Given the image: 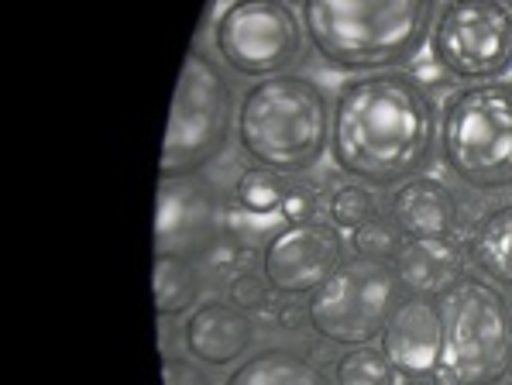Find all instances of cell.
<instances>
[{"label":"cell","instance_id":"4","mask_svg":"<svg viewBox=\"0 0 512 385\" xmlns=\"http://www.w3.org/2000/svg\"><path fill=\"white\" fill-rule=\"evenodd\" d=\"M440 155L468 190L512 186V83H468L440 110Z\"/></svg>","mask_w":512,"mask_h":385},{"label":"cell","instance_id":"24","mask_svg":"<svg viewBox=\"0 0 512 385\" xmlns=\"http://www.w3.org/2000/svg\"><path fill=\"white\" fill-rule=\"evenodd\" d=\"M162 385H214L210 375L189 358H162Z\"/></svg>","mask_w":512,"mask_h":385},{"label":"cell","instance_id":"26","mask_svg":"<svg viewBox=\"0 0 512 385\" xmlns=\"http://www.w3.org/2000/svg\"><path fill=\"white\" fill-rule=\"evenodd\" d=\"M275 324L282 330H303V324H310V317H306V310L299 303H282L275 310Z\"/></svg>","mask_w":512,"mask_h":385},{"label":"cell","instance_id":"31","mask_svg":"<svg viewBox=\"0 0 512 385\" xmlns=\"http://www.w3.org/2000/svg\"><path fill=\"white\" fill-rule=\"evenodd\" d=\"M509 306H512V300H509Z\"/></svg>","mask_w":512,"mask_h":385},{"label":"cell","instance_id":"12","mask_svg":"<svg viewBox=\"0 0 512 385\" xmlns=\"http://www.w3.org/2000/svg\"><path fill=\"white\" fill-rule=\"evenodd\" d=\"M382 351L403 379L440 375L444 324H440L437 300H427V296H406V300L396 306L392 320L385 324Z\"/></svg>","mask_w":512,"mask_h":385},{"label":"cell","instance_id":"2","mask_svg":"<svg viewBox=\"0 0 512 385\" xmlns=\"http://www.w3.org/2000/svg\"><path fill=\"white\" fill-rule=\"evenodd\" d=\"M440 0H303L313 52L344 73H382L430 38Z\"/></svg>","mask_w":512,"mask_h":385},{"label":"cell","instance_id":"23","mask_svg":"<svg viewBox=\"0 0 512 385\" xmlns=\"http://www.w3.org/2000/svg\"><path fill=\"white\" fill-rule=\"evenodd\" d=\"M272 282L265 279V275H258V272H251V269H244L238 272L231 279V289H227V300L231 303H238L241 310H269L272 306Z\"/></svg>","mask_w":512,"mask_h":385},{"label":"cell","instance_id":"25","mask_svg":"<svg viewBox=\"0 0 512 385\" xmlns=\"http://www.w3.org/2000/svg\"><path fill=\"white\" fill-rule=\"evenodd\" d=\"M313 207H317L313 190H306V186H289L286 200H282V217H286L289 224H296V220H313Z\"/></svg>","mask_w":512,"mask_h":385},{"label":"cell","instance_id":"13","mask_svg":"<svg viewBox=\"0 0 512 385\" xmlns=\"http://www.w3.org/2000/svg\"><path fill=\"white\" fill-rule=\"evenodd\" d=\"M183 344L193 361L227 368L248 355V348L255 344V320L231 300L196 303L183 320Z\"/></svg>","mask_w":512,"mask_h":385},{"label":"cell","instance_id":"3","mask_svg":"<svg viewBox=\"0 0 512 385\" xmlns=\"http://www.w3.org/2000/svg\"><path fill=\"white\" fill-rule=\"evenodd\" d=\"M330 117L334 107L310 76L282 73L258 80L238 104L241 152L262 169L296 176L324 159Z\"/></svg>","mask_w":512,"mask_h":385},{"label":"cell","instance_id":"8","mask_svg":"<svg viewBox=\"0 0 512 385\" xmlns=\"http://www.w3.org/2000/svg\"><path fill=\"white\" fill-rule=\"evenodd\" d=\"M306 28L289 0H231L214 21L220 62L238 76L269 80L303 59Z\"/></svg>","mask_w":512,"mask_h":385},{"label":"cell","instance_id":"10","mask_svg":"<svg viewBox=\"0 0 512 385\" xmlns=\"http://www.w3.org/2000/svg\"><path fill=\"white\" fill-rule=\"evenodd\" d=\"M344 265V241L327 220H296L262 251V275L279 296H310Z\"/></svg>","mask_w":512,"mask_h":385},{"label":"cell","instance_id":"29","mask_svg":"<svg viewBox=\"0 0 512 385\" xmlns=\"http://www.w3.org/2000/svg\"><path fill=\"white\" fill-rule=\"evenodd\" d=\"M506 385H512V372H509V375H506Z\"/></svg>","mask_w":512,"mask_h":385},{"label":"cell","instance_id":"1","mask_svg":"<svg viewBox=\"0 0 512 385\" xmlns=\"http://www.w3.org/2000/svg\"><path fill=\"white\" fill-rule=\"evenodd\" d=\"M437 138V104L413 73H361L337 90L330 155L358 183L399 186L420 176Z\"/></svg>","mask_w":512,"mask_h":385},{"label":"cell","instance_id":"7","mask_svg":"<svg viewBox=\"0 0 512 385\" xmlns=\"http://www.w3.org/2000/svg\"><path fill=\"white\" fill-rule=\"evenodd\" d=\"M406 300V286L392 262L351 258L317 293L306 300V317L317 337L341 348L372 344L385 334L396 306Z\"/></svg>","mask_w":512,"mask_h":385},{"label":"cell","instance_id":"14","mask_svg":"<svg viewBox=\"0 0 512 385\" xmlns=\"http://www.w3.org/2000/svg\"><path fill=\"white\" fill-rule=\"evenodd\" d=\"M389 217L403 238H451L461 220L458 196L433 176H413L396 186L389 200Z\"/></svg>","mask_w":512,"mask_h":385},{"label":"cell","instance_id":"17","mask_svg":"<svg viewBox=\"0 0 512 385\" xmlns=\"http://www.w3.org/2000/svg\"><path fill=\"white\" fill-rule=\"evenodd\" d=\"M468 258L495 286H512V203L478 220L468 238Z\"/></svg>","mask_w":512,"mask_h":385},{"label":"cell","instance_id":"21","mask_svg":"<svg viewBox=\"0 0 512 385\" xmlns=\"http://www.w3.org/2000/svg\"><path fill=\"white\" fill-rule=\"evenodd\" d=\"M372 217H378V200L368 183L351 179V183L337 186V190L330 193V224H334L337 231H358V227L368 224Z\"/></svg>","mask_w":512,"mask_h":385},{"label":"cell","instance_id":"20","mask_svg":"<svg viewBox=\"0 0 512 385\" xmlns=\"http://www.w3.org/2000/svg\"><path fill=\"white\" fill-rule=\"evenodd\" d=\"M286 190L289 186L282 183L279 172L272 169H262V165H251L238 176V186H234V196L248 214L255 217H265V214H275L282 210V200H286Z\"/></svg>","mask_w":512,"mask_h":385},{"label":"cell","instance_id":"22","mask_svg":"<svg viewBox=\"0 0 512 385\" xmlns=\"http://www.w3.org/2000/svg\"><path fill=\"white\" fill-rule=\"evenodd\" d=\"M403 245H406V238L392 217H372L368 224H361L358 231H351L354 258H368V262H396Z\"/></svg>","mask_w":512,"mask_h":385},{"label":"cell","instance_id":"16","mask_svg":"<svg viewBox=\"0 0 512 385\" xmlns=\"http://www.w3.org/2000/svg\"><path fill=\"white\" fill-rule=\"evenodd\" d=\"M224 385H337L310 358L286 348H265L241 361Z\"/></svg>","mask_w":512,"mask_h":385},{"label":"cell","instance_id":"15","mask_svg":"<svg viewBox=\"0 0 512 385\" xmlns=\"http://www.w3.org/2000/svg\"><path fill=\"white\" fill-rule=\"evenodd\" d=\"M392 265L409 296L440 300L468 275V251L454 245L451 238H406Z\"/></svg>","mask_w":512,"mask_h":385},{"label":"cell","instance_id":"19","mask_svg":"<svg viewBox=\"0 0 512 385\" xmlns=\"http://www.w3.org/2000/svg\"><path fill=\"white\" fill-rule=\"evenodd\" d=\"M396 368L385 358L382 348L372 344H358L348 348L341 358L334 361V382L337 385H399Z\"/></svg>","mask_w":512,"mask_h":385},{"label":"cell","instance_id":"28","mask_svg":"<svg viewBox=\"0 0 512 385\" xmlns=\"http://www.w3.org/2000/svg\"><path fill=\"white\" fill-rule=\"evenodd\" d=\"M502 4H506V7H509V11H512V0H502Z\"/></svg>","mask_w":512,"mask_h":385},{"label":"cell","instance_id":"30","mask_svg":"<svg viewBox=\"0 0 512 385\" xmlns=\"http://www.w3.org/2000/svg\"><path fill=\"white\" fill-rule=\"evenodd\" d=\"M488 385H499V382H488Z\"/></svg>","mask_w":512,"mask_h":385},{"label":"cell","instance_id":"9","mask_svg":"<svg viewBox=\"0 0 512 385\" xmlns=\"http://www.w3.org/2000/svg\"><path fill=\"white\" fill-rule=\"evenodd\" d=\"M430 52L454 80H502L512 69V11L502 0H447L433 21Z\"/></svg>","mask_w":512,"mask_h":385},{"label":"cell","instance_id":"6","mask_svg":"<svg viewBox=\"0 0 512 385\" xmlns=\"http://www.w3.org/2000/svg\"><path fill=\"white\" fill-rule=\"evenodd\" d=\"M231 128H238V104H234V90L224 69L214 55L189 49L176 83L169 128H165L159 176H196L227 148Z\"/></svg>","mask_w":512,"mask_h":385},{"label":"cell","instance_id":"27","mask_svg":"<svg viewBox=\"0 0 512 385\" xmlns=\"http://www.w3.org/2000/svg\"><path fill=\"white\" fill-rule=\"evenodd\" d=\"M399 385H447L440 375H427V379H406V382H399Z\"/></svg>","mask_w":512,"mask_h":385},{"label":"cell","instance_id":"18","mask_svg":"<svg viewBox=\"0 0 512 385\" xmlns=\"http://www.w3.org/2000/svg\"><path fill=\"white\" fill-rule=\"evenodd\" d=\"M155 313L159 317H179L200 296V272L189 255L176 251H155Z\"/></svg>","mask_w":512,"mask_h":385},{"label":"cell","instance_id":"11","mask_svg":"<svg viewBox=\"0 0 512 385\" xmlns=\"http://www.w3.org/2000/svg\"><path fill=\"white\" fill-rule=\"evenodd\" d=\"M220 238V196L196 176L162 179L155 210V248L193 255Z\"/></svg>","mask_w":512,"mask_h":385},{"label":"cell","instance_id":"5","mask_svg":"<svg viewBox=\"0 0 512 385\" xmlns=\"http://www.w3.org/2000/svg\"><path fill=\"white\" fill-rule=\"evenodd\" d=\"M444 324L440 379L447 385H488L512 372V306L492 279L464 275L437 300Z\"/></svg>","mask_w":512,"mask_h":385}]
</instances>
